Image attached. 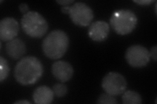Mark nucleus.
<instances>
[{"label":"nucleus","instance_id":"nucleus-9","mask_svg":"<svg viewBox=\"0 0 157 104\" xmlns=\"http://www.w3.org/2000/svg\"><path fill=\"white\" fill-rule=\"evenodd\" d=\"M109 25L103 20L92 23L88 28V37L95 42L105 41L109 33Z\"/></svg>","mask_w":157,"mask_h":104},{"label":"nucleus","instance_id":"nucleus-3","mask_svg":"<svg viewBox=\"0 0 157 104\" xmlns=\"http://www.w3.org/2000/svg\"><path fill=\"white\" fill-rule=\"evenodd\" d=\"M109 22L116 33L120 35H126L134 30L138 22V18L132 10L122 9L114 11Z\"/></svg>","mask_w":157,"mask_h":104},{"label":"nucleus","instance_id":"nucleus-21","mask_svg":"<svg viewBox=\"0 0 157 104\" xmlns=\"http://www.w3.org/2000/svg\"><path fill=\"white\" fill-rule=\"evenodd\" d=\"M69 10H70V6H63L61 8V11L66 14H69Z\"/></svg>","mask_w":157,"mask_h":104},{"label":"nucleus","instance_id":"nucleus-1","mask_svg":"<svg viewBox=\"0 0 157 104\" xmlns=\"http://www.w3.org/2000/svg\"><path fill=\"white\" fill-rule=\"evenodd\" d=\"M43 74V66L39 59L33 56L21 59L14 68L16 80L24 86L35 84Z\"/></svg>","mask_w":157,"mask_h":104},{"label":"nucleus","instance_id":"nucleus-18","mask_svg":"<svg viewBox=\"0 0 157 104\" xmlns=\"http://www.w3.org/2000/svg\"><path fill=\"white\" fill-rule=\"evenodd\" d=\"M150 53V57H152L154 61L157 60V46H155L151 48V51L149 52Z\"/></svg>","mask_w":157,"mask_h":104},{"label":"nucleus","instance_id":"nucleus-19","mask_svg":"<svg viewBox=\"0 0 157 104\" xmlns=\"http://www.w3.org/2000/svg\"><path fill=\"white\" fill-rule=\"evenodd\" d=\"M19 10L21 13H22V14H26L28 11H29V7L27 3H21V5H19Z\"/></svg>","mask_w":157,"mask_h":104},{"label":"nucleus","instance_id":"nucleus-20","mask_svg":"<svg viewBox=\"0 0 157 104\" xmlns=\"http://www.w3.org/2000/svg\"><path fill=\"white\" fill-rule=\"evenodd\" d=\"M73 2H74V0H58L56 1V3L63 6H68Z\"/></svg>","mask_w":157,"mask_h":104},{"label":"nucleus","instance_id":"nucleus-2","mask_svg":"<svg viewBox=\"0 0 157 104\" xmlns=\"http://www.w3.org/2000/svg\"><path fill=\"white\" fill-rule=\"evenodd\" d=\"M69 37L62 30L56 29L49 33L42 44L45 55L51 59H60L66 53L69 47Z\"/></svg>","mask_w":157,"mask_h":104},{"label":"nucleus","instance_id":"nucleus-14","mask_svg":"<svg viewBox=\"0 0 157 104\" xmlns=\"http://www.w3.org/2000/svg\"><path fill=\"white\" fill-rule=\"evenodd\" d=\"M9 66L6 59L0 57V82L6 80L9 76Z\"/></svg>","mask_w":157,"mask_h":104},{"label":"nucleus","instance_id":"nucleus-5","mask_svg":"<svg viewBox=\"0 0 157 104\" xmlns=\"http://www.w3.org/2000/svg\"><path fill=\"white\" fill-rule=\"evenodd\" d=\"M101 87L105 92L113 96L122 95L127 88V81L122 74L115 72H109L103 78Z\"/></svg>","mask_w":157,"mask_h":104},{"label":"nucleus","instance_id":"nucleus-8","mask_svg":"<svg viewBox=\"0 0 157 104\" xmlns=\"http://www.w3.org/2000/svg\"><path fill=\"white\" fill-rule=\"evenodd\" d=\"M19 31L18 23L15 19L6 17L0 22V38L5 42L14 39Z\"/></svg>","mask_w":157,"mask_h":104},{"label":"nucleus","instance_id":"nucleus-22","mask_svg":"<svg viewBox=\"0 0 157 104\" xmlns=\"http://www.w3.org/2000/svg\"><path fill=\"white\" fill-rule=\"evenodd\" d=\"M14 103H24V104H30V102L25 100H19L17 102H14Z\"/></svg>","mask_w":157,"mask_h":104},{"label":"nucleus","instance_id":"nucleus-16","mask_svg":"<svg viewBox=\"0 0 157 104\" xmlns=\"http://www.w3.org/2000/svg\"><path fill=\"white\" fill-rule=\"evenodd\" d=\"M97 103L100 104H117L118 102L113 96L104 93L98 97Z\"/></svg>","mask_w":157,"mask_h":104},{"label":"nucleus","instance_id":"nucleus-4","mask_svg":"<svg viewBox=\"0 0 157 104\" xmlns=\"http://www.w3.org/2000/svg\"><path fill=\"white\" fill-rule=\"evenodd\" d=\"M22 30L27 35L40 38L47 33L48 25L46 19L36 11H28L21 19Z\"/></svg>","mask_w":157,"mask_h":104},{"label":"nucleus","instance_id":"nucleus-17","mask_svg":"<svg viewBox=\"0 0 157 104\" xmlns=\"http://www.w3.org/2000/svg\"><path fill=\"white\" fill-rule=\"evenodd\" d=\"M155 1L154 0H134V2L140 5H149L150 4L153 3Z\"/></svg>","mask_w":157,"mask_h":104},{"label":"nucleus","instance_id":"nucleus-7","mask_svg":"<svg viewBox=\"0 0 157 104\" xmlns=\"http://www.w3.org/2000/svg\"><path fill=\"white\" fill-rule=\"evenodd\" d=\"M125 58L129 65L134 68L145 66L150 61V53L145 47L136 44L127 49Z\"/></svg>","mask_w":157,"mask_h":104},{"label":"nucleus","instance_id":"nucleus-12","mask_svg":"<svg viewBox=\"0 0 157 104\" xmlns=\"http://www.w3.org/2000/svg\"><path fill=\"white\" fill-rule=\"evenodd\" d=\"M55 94L50 87L45 85L38 87L33 93V99L37 104H49L54 100Z\"/></svg>","mask_w":157,"mask_h":104},{"label":"nucleus","instance_id":"nucleus-15","mask_svg":"<svg viewBox=\"0 0 157 104\" xmlns=\"http://www.w3.org/2000/svg\"><path fill=\"white\" fill-rule=\"evenodd\" d=\"M52 91L55 96L58 98H61L66 95L67 92V87L63 83H56L53 86Z\"/></svg>","mask_w":157,"mask_h":104},{"label":"nucleus","instance_id":"nucleus-13","mask_svg":"<svg viewBox=\"0 0 157 104\" xmlns=\"http://www.w3.org/2000/svg\"><path fill=\"white\" fill-rule=\"evenodd\" d=\"M122 100L124 104H140L142 103V98L138 92L129 90L122 94Z\"/></svg>","mask_w":157,"mask_h":104},{"label":"nucleus","instance_id":"nucleus-6","mask_svg":"<svg viewBox=\"0 0 157 104\" xmlns=\"http://www.w3.org/2000/svg\"><path fill=\"white\" fill-rule=\"evenodd\" d=\"M68 14L72 22L79 27L89 26L94 18L92 9L83 2H77L70 6Z\"/></svg>","mask_w":157,"mask_h":104},{"label":"nucleus","instance_id":"nucleus-11","mask_svg":"<svg viewBox=\"0 0 157 104\" xmlns=\"http://www.w3.org/2000/svg\"><path fill=\"white\" fill-rule=\"evenodd\" d=\"M7 55L14 60H17L26 53V48L24 42L19 38H14L6 44Z\"/></svg>","mask_w":157,"mask_h":104},{"label":"nucleus","instance_id":"nucleus-10","mask_svg":"<svg viewBox=\"0 0 157 104\" xmlns=\"http://www.w3.org/2000/svg\"><path fill=\"white\" fill-rule=\"evenodd\" d=\"M73 68L68 62L59 61L52 64V75L56 80L62 83H65L70 80L73 75Z\"/></svg>","mask_w":157,"mask_h":104}]
</instances>
